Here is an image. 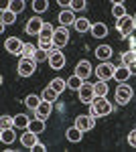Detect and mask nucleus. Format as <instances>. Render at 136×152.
Returning <instances> with one entry per match:
<instances>
[{"instance_id": "23", "label": "nucleus", "mask_w": 136, "mask_h": 152, "mask_svg": "<svg viewBox=\"0 0 136 152\" xmlns=\"http://www.w3.org/2000/svg\"><path fill=\"white\" fill-rule=\"evenodd\" d=\"M73 28H75L77 33H87V31H91V23L87 18H77L75 24H73Z\"/></svg>"}, {"instance_id": "29", "label": "nucleus", "mask_w": 136, "mask_h": 152, "mask_svg": "<svg viewBox=\"0 0 136 152\" xmlns=\"http://www.w3.org/2000/svg\"><path fill=\"white\" fill-rule=\"evenodd\" d=\"M83 83H85V81L73 73V77H69V79H67V87H69V89H75V91H79V87L83 85Z\"/></svg>"}, {"instance_id": "28", "label": "nucleus", "mask_w": 136, "mask_h": 152, "mask_svg": "<svg viewBox=\"0 0 136 152\" xmlns=\"http://www.w3.org/2000/svg\"><path fill=\"white\" fill-rule=\"evenodd\" d=\"M49 87H53L57 94H63V91H65V87H67V81H65V79H61V77H55V79L51 81Z\"/></svg>"}, {"instance_id": "9", "label": "nucleus", "mask_w": 136, "mask_h": 152, "mask_svg": "<svg viewBox=\"0 0 136 152\" xmlns=\"http://www.w3.org/2000/svg\"><path fill=\"white\" fill-rule=\"evenodd\" d=\"M75 126L81 132H90V130L96 128V118L93 116H77L75 118Z\"/></svg>"}, {"instance_id": "4", "label": "nucleus", "mask_w": 136, "mask_h": 152, "mask_svg": "<svg viewBox=\"0 0 136 152\" xmlns=\"http://www.w3.org/2000/svg\"><path fill=\"white\" fill-rule=\"evenodd\" d=\"M114 71H116V67H114L112 63L104 61V63H100V65L96 67V75H98L100 79H104V81H108V79H114Z\"/></svg>"}, {"instance_id": "40", "label": "nucleus", "mask_w": 136, "mask_h": 152, "mask_svg": "<svg viewBox=\"0 0 136 152\" xmlns=\"http://www.w3.org/2000/svg\"><path fill=\"white\" fill-rule=\"evenodd\" d=\"M31 150H33V152H45V150H47V146H45V144H41V142H37V144H35Z\"/></svg>"}, {"instance_id": "13", "label": "nucleus", "mask_w": 136, "mask_h": 152, "mask_svg": "<svg viewBox=\"0 0 136 152\" xmlns=\"http://www.w3.org/2000/svg\"><path fill=\"white\" fill-rule=\"evenodd\" d=\"M75 20H77V16H75V12L71 8L59 12V24L61 26H71V24H75Z\"/></svg>"}, {"instance_id": "25", "label": "nucleus", "mask_w": 136, "mask_h": 152, "mask_svg": "<svg viewBox=\"0 0 136 152\" xmlns=\"http://www.w3.org/2000/svg\"><path fill=\"white\" fill-rule=\"evenodd\" d=\"M29 130L35 132V134H41V132H45V120H41V118H35L33 122L29 124Z\"/></svg>"}, {"instance_id": "38", "label": "nucleus", "mask_w": 136, "mask_h": 152, "mask_svg": "<svg viewBox=\"0 0 136 152\" xmlns=\"http://www.w3.org/2000/svg\"><path fill=\"white\" fill-rule=\"evenodd\" d=\"M0 126H2V128H14V118L2 116V118H0Z\"/></svg>"}, {"instance_id": "11", "label": "nucleus", "mask_w": 136, "mask_h": 152, "mask_svg": "<svg viewBox=\"0 0 136 152\" xmlns=\"http://www.w3.org/2000/svg\"><path fill=\"white\" fill-rule=\"evenodd\" d=\"M53 37H55V28L51 23H45L41 33H39V43H53Z\"/></svg>"}, {"instance_id": "21", "label": "nucleus", "mask_w": 136, "mask_h": 152, "mask_svg": "<svg viewBox=\"0 0 136 152\" xmlns=\"http://www.w3.org/2000/svg\"><path fill=\"white\" fill-rule=\"evenodd\" d=\"M14 140H16L14 130H12V128H2V132H0V142H4V144L8 146V144H12Z\"/></svg>"}, {"instance_id": "39", "label": "nucleus", "mask_w": 136, "mask_h": 152, "mask_svg": "<svg viewBox=\"0 0 136 152\" xmlns=\"http://www.w3.org/2000/svg\"><path fill=\"white\" fill-rule=\"evenodd\" d=\"M128 144H130V146H134V148H136V130H132V132L128 134Z\"/></svg>"}, {"instance_id": "22", "label": "nucleus", "mask_w": 136, "mask_h": 152, "mask_svg": "<svg viewBox=\"0 0 136 152\" xmlns=\"http://www.w3.org/2000/svg\"><path fill=\"white\" fill-rule=\"evenodd\" d=\"M81 136H83V132H81L77 126H71V128L65 132V138L69 142H81Z\"/></svg>"}, {"instance_id": "31", "label": "nucleus", "mask_w": 136, "mask_h": 152, "mask_svg": "<svg viewBox=\"0 0 136 152\" xmlns=\"http://www.w3.org/2000/svg\"><path fill=\"white\" fill-rule=\"evenodd\" d=\"M112 14L116 16V20H118V18H122V16H126V6L122 4V2H114V6H112Z\"/></svg>"}, {"instance_id": "24", "label": "nucleus", "mask_w": 136, "mask_h": 152, "mask_svg": "<svg viewBox=\"0 0 136 152\" xmlns=\"http://www.w3.org/2000/svg\"><path fill=\"white\" fill-rule=\"evenodd\" d=\"M29 124H31V120L24 116V114L14 116V128H18V130H29Z\"/></svg>"}, {"instance_id": "30", "label": "nucleus", "mask_w": 136, "mask_h": 152, "mask_svg": "<svg viewBox=\"0 0 136 152\" xmlns=\"http://www.w3.org/2000/svg\"><path fill=\"white\" fill-rule=\"evenodd\" d=\"M122 65H132L136 61V51H132V49H128V51H124L122 53Z\"/></svg>"}, {"instance_id": "10", "label": "nucleus", "mask_w": 136, "mask_h": 152, "mask_svg": "<svg viewBox=\"0 0 136 152\" xmlns=\"http://www.w3.org/2000/svg\"><path fill=\"white\" fill-rule=\"evenodd\" d=\"M79 99L83 104H91L96 99V91H93V83H83L79 87Z\"/></svg>"}, {"instance_id": "16", "label": "nucleus", "mask_w": 136, "mask_h": 152, "mask_svg": "<svg viewBox=\"0 0 136 152\" xmlns=\"http://www.w3.org/2000/svg\"><path fill=\"white\" fill-rule=\"evenodd\" d=\"M114 79L118 83H126L130 79V69H128V65H120V67H116L114 71Z\"/></svg>"}, {"instance_id": "32", "label": "nucleus", "mask_w": 136, "mask_h": 152, "mask_svg": "<svg viewBox=\"0 0 136 152\" xmlns=\"http://www.w3.org/2000/svg\"><path fill=\"white\" fill-rule=\"evenodd\" d=\"M8 10L14 12V14L23 12L24 10V2H23V0H10V2H8Z\"/></svg>"}, {"instance_id": "26", "label": "nucleus", "mask_w": 136, "mask_h": 152, "mask_svg": "<svg viewBox=\"0 0 136 152\" xmlns=\"http://www.w3.org/2000/svg\"><path fill=\"white\" fill-rule=\"evenodd\" d=\"M45 102H51V104H55L57 99H59V94H57L53 87H47V89H43V95H41Z\"/></svg>"}, {"instance_id": "33", "label": "nucleus", "mask_w": 136, "mask_h": 152, "mask_svg": "<svg viewBox=\"0 0 136 152\" xmlns=\"http://www.w3.org/2000/svg\"><path fill=\"white\" fill-rule=\"evenodd\" d=\"M35 53H37V45H31V43H24L23 49V59H33Z\"/></svg>"}, {"instance_id": "36", "label": "nucleus", "mask_w": 136, "mask_h": 152, "mask_svg": "<svg viewBox=\"0 0 136 152\" xmlns=\"http://www.w3.org/2000/svg\"><path fill=\"white\" fill-rule=\"evenodd\" d=\"M85 8H87V2H85V0H71V10L73 12L85 10Z\"/></svg>"}, {"instance_id": "14", "label": "nucleus", "mask_w": 136, "mask_h": 152, "mask_svg": "<svg viewBox=\"0 0 136 152\" xmlns=\"http://www.w3.org/2000/svg\"><path fill=\"white\" fill-rule=\"evenodd\" d=\"M51 112H53V104H51V102H45V99H43V102L39 104V107L35 110V116H37V118H41V120H47V118L51 116Z\"/></svg>"}, {"instance_id": "27", "label": "nucleus", "mask_w": 136, "mask_h": 152, "mask_svg": "<svg viewBox=\"0 0 136 152\" xmlns=\"http://www.w3.org/2000/svg\"><path fill=\"white\" fill-rule=\"evenodd\" d=\"M93 91H96V95L106 97V94H108V81H104V79L96 81V83H93Z\"/></svg>"}, {"instance_id": "2", "label": "nucleus", "mask_w": 136, "mask_h": 152, "mask_svg": "<svg viewBox=\"0 0 136 152\" xmlns=\"http://www.w3.org/2000/svg\"><path fill=\"white\" fill-rule=\"evenodd\" d=\"M116 28H118V33H120L122 39H128V37L134 33L136 20L130 16V14H126V16H122V18H118V20H116Z\"/></svg>"}, {"instance_id": "34", "label": "nucleus", "mask_w": 136, "mask_h": 152, "mask_svg": "<svg viewBox=\"0 0 136 152\" xmlns=\"http://www.w3.org/2000/svg\"><path fill=\"white\" fill-rule=\"evenodd\" d=\"M14 20H16V14H14V12H10L8 8L2 10V24H4V26H6V24H12Z\"/></svg>"}, {"instance_id": "15", "label": "nucleus", "mask_w": 136, "mask_h": 152, "mask_svg": "<svg viewBox=\"0 0 136 152\" xmlns=\"http://www.w3.org/2000/svg\"><path fill=\"white\" fill-rule=\"evenodd\" d=\"M75 75H77V77H81V79L85 81V79L91 75V65H90V61H79V63L75 65Z\"/></svg>"}, {"instance_id": "19", "label": "nucleus", "mask_w": 136, "mask_h": 152, "mask_svg": "<svg viewBox=\"0 0 136 152\" xmlns=\"http://www.w3.org/2000/svg\"><path fill=\"white\" fill-rule=\"evenodd\" d=\"M91 35L96 37V39H104V37L108 35V26L104 23H96V24H91V31H90Z\"/></svg>"}, {"instance_id": "41", "label": "nucleus", "mask_w": 136, "mask_h": 152, "mask_svg": "<svg viewBox=\"0 0 136 152\" xmlns=\"http://www.w3.org/2000/svg\"><path fill=\"white\" fill-rule=\"evenodd\" d=\"M128 69H130V75H136V61L132 65H128Z\"/></svg>"}, {"instance_id": "1", "label": "nucleus", "mask_w": 136, "mask_h": 152, "mask_svg": "<svg viewBox=\"0 0 136 152\" xmlns=\"http://www.w3.org/2000/svg\"><path fill=\"white\" fill-rule=\"evenodd\" d=\"M91 110H90V116L93 118H104V116H110L112 114V104L106 99V97H102V95H96V99L91 102Z\"/></svg>"}, {"instance_id": "5", "label": "nucleus", "mask_w": 136, "mask_h": 152, "mask_svg": "<svg viewBox=\"0 0 136 152\" xmlns=\"http://www.w3.org/2000/svg\"><path fill=\"white\" fill-rule=\"evenodd\" d=\"M47 61H49V65H51L53 69H57V71L65 67V55H63L59 49H53V51L49 53V59H47Z\"/></svg>"}, {"instance_id": "6", "label": "nucleus", "mask_w": 136, "mask_h": 152, "mask_svg": "<svg viewBox=\"0 0 136 152\" xmlns=\"http://www.w3.org/2000/svg\"><path fill=\"white\" fill-rule=\"evenodd\" d=\"M4 47H6V51H8L10 55H23L24 43L21 41V39H16V37H8L6 43H4Z\"/></svg>"}, {"instance_id": "3", "label": "nucleus", "mask_w": 136, "mask_h": 152, "mask_svg": "<svg viewBox=\"0 0 136 152\" xmlns=\"http://www.w3.org/2000/svg\"><path fill=\"white\" fill-rule=\"evenodd\" d=\"M132 95H134V91H132V87L128 83H118V87H116V102H118V105H126L132 99Z\"/></svg>"}, {"instance_id": "12", "label": "nucleus", "mask_w": 136, "mask_h": 152, "mask_svg": "<svg viewBox=\"0 0 136 152\" xmlns=\"http://www.w3.org/2000/svg\"><path fill=\"white\" fill-rule=\"evenodd\" d=\"M43 20H41V18H39V16H33V18H29V20H26V33H29V35H37L39 37V33H41V28H43Z\"/></svg>"}, {"instance_id": "35", "label": "nucleus", "mask_w": 136, "mask_h": 152, "mask_svg": "<svg viewBox=\"0 0 136 152\" xmlns=\"http://www.w3.org/2000/svg\"><path fill=\"white\" fill-rule=\"evenodd\" d=\"M33 8H35V12H47V8H49V2L47 0H35L33 2Z\"/></svg>"}, {"instance_id": "8", "label": "nucleus", "mask_w": 136, "mask_h": 152, "mask_svg": "<svg viewBox=\"0 0 136 152\" xmlns=\"http://www.w3.org/2000/svg\"><path fill=\"white\" fill-rule=\"evenodd\" d=\"M35 69H37V63L33 59H21V63H18V75L21 77H31Z\"/></svg>"}, {"instance_id": "37", "label": "nucleus", "mask_w": 136, "mask_h": 152, "mask_svg": "<svg viewBox=\"0 0 136 152\" xmlns=\"http://www.w3.org/2000/svg\"><path fill=\"white\" fill-rule=\"evenodd\" d=\"M47 59H49V53H47V51H43V49H39V47H37V53H35L33 61H35V63H41V61H47Z\"/></svg>"}, {"instance_id": "20", "label": "nucleus", "mask_w": 136, "mask_h": 152, "mask_svg": "<svg viewBox=\"0 0 136 152\" xmlns=\"http://www.w3.org/2000/svg\"><path fill=\"white\" fill-rule=\"evenodd\" d=\"M41 102H43V97H41V95H37V94H31V95H26V97H24V105H26L29 110H33V112L39 107Z\"/></svg>"}, {"instance_id": "18", "label": "nucleus", "mask_w": 136, "mask_h": 152, "mask_svg": "<svg viewBox=\"0 0 136 152\" xmlns=\"http://www.w3.org/2000/svg\"><path fill=\"white\" fill-rule=\"evenodd\" d=\"M96 57L100 59V61H108V59L112 57V47L110 45H100V47L96 49Z\"/></svg>"}, {"instance_id": "17", "label": "nucleus", "mask_w": 136, "mask_h": 152, "mask_svg": "<svg viewBox=\"0 0 136 152\" xmlns=\"http://www.w3.org/2000/svg\"><path fill=\"white\" fill-rule=\"evenodd\" d=\"M37 136H39V134H35V132H31V130H26V132H24L23 136H21V142H23V146L31 150V148H33L35 144L39 142V138H37Z\"/></svg>"}, {"instance_id": "7", "label": "nucleus", "mask_w": 136, "mask_h": 152, "mask_svg": "<svg viewBox=\"0 0 136 152\" xmlns=\"http://www.w3.org/2000/svg\"><path fill=\"white\" fill-rule=\"evenodd\" d=\"M67 43H69V31L65 28V26L55 28V37H53V45H55V49L65 47Z\"/></svg>"}]
</instances>
